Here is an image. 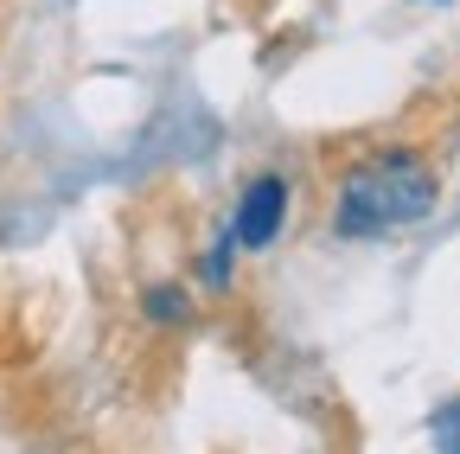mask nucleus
Masks as SVG:
<instances>
[{"label": "nucleus", "instance_id": "7ed1b4c3", "mask_svg": "<svg viewBox=\"0 0 460 454\" xmlns=\"http://www.w3.org/2000/svg\"><path fill=\"white\" fill-rule=\"evenodd\" d=\"M141 314H147L154 326H166V333H180V326L199 320V307H192V295L180 289V281H154V289L141 295Z\"/></svg>", "mask_w": 460, "mask_h": 454}, {"label": "nucleus", "instance_id": "39448f33", "mask_svg": "<svg viewBox=\"0 0 460 454\" xmlns=\"http://www.w3.org/2000/svg\"><path fill=\"white\" fill-rule=\"evenodd\" d=\"M429 435H435V454H460V396H447V404L435 410Z\"/></svg>", "mask_w": 460, "mask_h": 454}, {"label": "nucleus", "instance_id": "20e7f679", "mask_svg": "<svg viewBox=\"0 0 460 454\" xmlns=\"http://www.w3.org/2000/svg\"><path fill=\"white\" fill-rule=\"evenodd\" d=\"M230 256H237V237L224 231V237L205 250V289H211V295H224V289H230Z\"/></svg>", "mask_w": 460, "mask_h": 454}, {"label": "nucleus", "instance_id": "423d86ee", "mask_svg": "<svg viewBox=\"0 0 460 454\" xmlns=\"http://www.w3.org/2000/svg\"><path fill=\"white\" fill-rule=\"evenodd\" d=\"M416 7H441V0H416Z\"/></svg>", "mask_w": 460, "mask_h": 454}, {"label": "nucleus", "instance_id": "f03ea898", "mask_svg": "<svg viewBox=\"0 0 460 454\" xmlns=\"http://www.w3.org/2000/svg\"><path fill=\"white\" fill-rule=\"evenodd\" d=\"M288 224V180L281 174H256L243 192H237V211H230V237L237 250H269Z\"/></svg>", "mask_w": 460, "mask_h": 454}, {"label": "nucleus", "instance_id": "f257e3e1", "mask_svg": "<svg viewBox=\"0 0 460 454\" xmlns=\"http://www.w3.org/2000/svg\"><path fill=\"white\" fill-rule=\"evenodd\" d=\"M441 205V174L422 147H377L345 166L332 186V231L339 237H390L410 231Z\"/></svg>", "mask_w": 460, "mask_h": 454}]
</instances>
